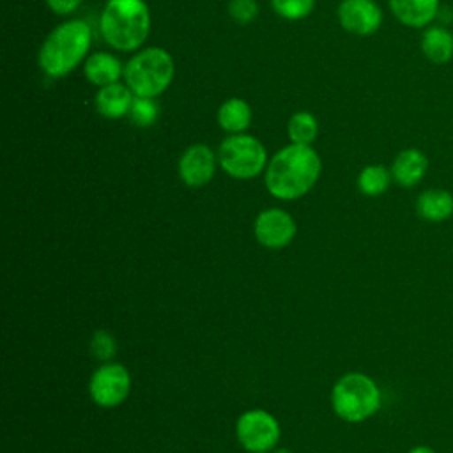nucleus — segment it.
Instances as JSON below:
<instances>
[{"label": "nucleus", "mask_w": 453, "mask_h": 453, "mask_svg": "<svg viewBox=\"0 0 453 453\" xmlns=\"http://www.w3.org/2000/svg\"><path fill=\"white\" fill-rule=\"evenodd\" d=\"M257 241L269 250H281L292 242L297 232L294 218L278 207L262 211L253 223Z\"/></svg>", "instance_id": "9"}, {"label": "nucleus", "mask_w": 453, "mask_h": 453, "mask_svg": "<svg viewBox=\"0 0 453 453\" xmlns=\"http://www.w3.org/2000/svg\"><path fill=\"white\" fill-rule=\"evenodd\" d=\"M391 170L384 165H366L357 175V189L366 196H380L391 184Z\"/></svg>", "instance_id": "19"}, {"label": "nucleus", "mask_w": 453, "mask_h": 453, "mask_svg": "<svg viewBox=\"0 0 453 453\" xmlns=\"http://www.w3.org/2000/svg\"><path fill=\"white\" fill-rule=\"evenodd\" d=\"M391 177L402 188H414L428 172V157L423 150L409 147L396 154L391 163Z\"/></svg>", "instance_id": "12"}, {"label": "nucleus", "mask_w": 453, "mask_h": 453, "mask_svg": "<svg viewBox=\"0 0 453 453\" xmlns=\"http://www.w3.org/2000/svg\"><path fill=\"white\" fill-rule=\"evenodd\" d=\"M271 7L280 18L297 21L311 14L315 0H271Z\"/></svg>", "instance_id": "22"}, {"label": "nucleus", "mask_w": 453, "mask_h": 453, "mask_svg": "<svg viewBox=\"0 0 453 453\" xmlns=\"http://www.w3.org/2000/svg\"><path fill=\"white\" fill-rule=\"evenodd\" d=\"M133 99H134L133 90L126 83L115 81L97 88L94 96V104L101 117L117 120L129 113Z\"/></svg>", "instance_id": "13"}, {"label": "nucleus", "mask_w": 453, "mask_h": 453, "mask_svg": "<svg viewBox=\"0 0 453 453\" xmlns=\"http://www.w3.org/2000/svg\"><path fill=\"white\" fill-rule=\"evenodd\" d=\"M267 163V150L262 142L246 133L230 134L218 147V165L234 179H253L265 172Z\"/></svg>", "instance_id": "6"}, {"label": "nucleus", "mask_w": 453, "mask_h": 453, "mask_svg": "<svg viewBox=\"0 0 453 453\" xmlns=\"http://www.w3.org/2000/svg\"><path fill=\"white\" fill-rule=\"evenodd\" d=\"M258 14V5L255 0H230L228 4V16L239 23L248 25L251 23Z\"/></svg>", "instance_id": "24"}, {"label": "nucleus", "mask_w": 453, "mask_h": 453, "mask_svg": "<svg viewBox=\"0 0 453 453\" xmlns=\"http://www.w3.org/2000/svg\"><path fill=\"white\" fill-rule=\"evenodd\" d=\"M92 44V30L83 19L57 25L42 41L37 55L41 71L50 78H64L78 67Z\"/></svg>", "instance_id": "2"}, {"label": "nucleus", "mask_w": 453, "mask_h": 453, "mask_svg": "<svg viewBox=\"0 0 453 453\" xmlns=\"http://www.w3.org/2000/svg\"><path fill=\"white\" fill-rule=\"evenodd\" d=\"M338 21L350 34L372 35L382 25V9L375 0H342Z\"/></svg>", "instance_id": "11"}, {"label": "nucleus", "mask_w": 453, "mask_h": 453, "mask_svg": "<svg viewBox=\"0 0 453 453\" xmlns=\"http://www.w3.org/2000/svg\"><path fill=\"white\" fill-rule=\"evenodd\" d=\"M216 119L223 131L230 134H237V133H244L250 127L253 113H251V106L244 99L230 97L221 103V106L218 108Z\"/></svg>", "instance_id": "18"}, {"label": "nucleus", "mask_w": 453, "mask_h": 453, "mask_svg": "<svg viewBox=\"0 0 453 453\" xmlns=\"http://www.w3.org/2000/svg\"><path fill=\"white\" fill-rule=\"evenodd\" d=\"M322 161L311 145L288 143L267 163L264 182L271 196L278 200H297L319 180Z\"/></svg>", "instance_id": "1"}, {"label": "nucleus", "mask_w": 453, "mask_h": 453, "mask_svg": "<svg viewBox=\"0 0 453 453\" xmlns=\"http://www.w3.org/2000/svg\"><path fill=\"white\" fill-rule=\"evenodd\" d=\"M334 414L347 423H363L379 412L382 395L377 382L361 372L342 375L331 391Z\"/></svg>", "instance_id": "4"}, {"label": "nucleus", "mask_w": 453, "mask_h": 453, "mask_svg": "<svg viewBox=\"0 0 453 453\" xmlns=\"http://www.w3.org/2000/svg\"><path fill=\"white\" fill-rule=\"evenodd\" d=\"M391 14L409 28H426L437 18L439 0H388Z\"/></svg>", "instance_id": "14"}, {"label": "nucleus", "mask_w": 453, "mask_h": 453, "mask_svg": "<svg viewBox=\"0 0 453 453\" xmlns=\"http://www.w3.org/2000/svg\"><path fill=\"white\" fill-rule=\"evenodd\" d=\"M419 48L432 64H448L453 58V32L442 25H428L421 34Z\"/></svg>", "instance_id": "17"}, {"label": "nucleus", "mask_w": 453, "mask_h": 453, "mask_svg": "<svg viewBox=\"0 0 453 453\" xmlns=\"http://www.w3.org/2000/svg\"><path fill=\"white\" fill-rule=\"evenodd\" d=\"M83 74L92 85L99 88V87L120 81V78H124V65L115 55L106 51H97L85 58Z\"/></svg>", "instance_id": "16"}, {"label": "nucleus", "mask_w": 453, "mask_h": 453, "mask_svg": "<svg viewBox=\"0 0 453 453\" xmlns=\"http://www.w3.org/2000/svg\"><path fill=\"white\" fill-rule=\"evenodd\" d=\"M216 165L218 154H214L209 145L193 143L180 154L177 172L186 186L202 188L212 180Z\"/></svg>", "instance_id": "10"}, {"label": "nucleus", "mask_w": 453, "mask_h": 453, "mask_svg": "<svg viewBox=\"0 0 453 453\" xmlns=\"http://www.w3.org/2000/svg\"><path fill=\"white\" fill-rule=\"evenodd\" d=\"M99 32L117 51H134L149 37L150 11L145 0H108L99 16Z\"/></svg>", "instance_id": "3"}, {"label": "nucleus", "mask_w": 453, "mask_h": 453, "mask_svg": "<svg viewBox=\"0 0 453 453\" xmlns=\"http://www.w3.org/2000/svg\"><path fill=\"white\" fill-rule=\"evenodd\" d=\"M90 354L101 361V363H108L115 357L117 354V340L113 338V334L106 329H97L94 331L90 343H88Z\"/></svg>", "instance_id": "23"}, {"label": "nucleus", "mask_w": 453, "mask_h": 453, "mask_svg": "<svg viewBox=\"0 0 453 453\" xmlns=\"http://www.w3.org/2000/svg\"><path fill=\"white\" fill-rule=\"evenodd\" d=\"M235 435L250 453H269L281 437L278 419L264 409H250L237 418Z\"/></svg>", "instance_id": "7"}, {"label": "nucleus", "mask_w": 453, "mask_h": 453, "mask_svg": "<svg viewBox=\"0 0 453 453\" xmlns=\"http://www.w3.org/2000/svg\"><path fill=\"white\" fill-rule=\"evenodd\" d=\"M131 391V373L120 363L99 365L88 380V393L96 405L111 409L120 405Z\"/></svg>", "instance_id": "8"}, {"label": "nucleus", "mask_w": 453, "mask_h": 453, "mask_svg": "<svg viewBox=\"0 0 453 453\" xmlns=\"http://www.w3.org/2000/svg\"><path fill=\"white\" fill-rule=\"evenodd\" d=\"M407 453H437L435 449H432L430 446H426V444H418V446H414V448H411Z\"/></svg>", "instance_id": "26"}, {"label": "nucleus", "mask_w": 453, "mask_h": 453, "mask_svg": "<svg viewBox=\"0 0 453 453\" xmlns=\"http://www.w3.org/2000/svg\"><path fill=\"white\" fill-rule=\"evenodd\" d=\"M46 4L55 14L65 16L74 12L81 5V0H46Z\"/></svg>", "instance_id": "25"}, {"label": "nucleus", "mask_w": 453, "mask_h": 453, "mask_svg": "<svg viewBox=\"0 0 453 453\" xmlns=\"http://www.w3.org/2000/svg\"><path fill=\"white\" fill-rule=\"evenodd\" d=\"M416 212L423 221L442 223L453 216V193L442 188H430L418 195Z\"/></svg>", "instance_id": "15"}, {"label": "nucleus", "mask_w": 453, "mask_h": 453, "mask_svg": "<svg viewBox=\"0 0 453 453\" xmlns=\"http://www.w3.org/2000/svg\"><path fill=\"white\" fill-rule=\"evenodd\" d=\"M287 134L290 143L311 145L319 134L317 119L310 111H296L287 124Z\"/></svg>", "instance_id": "20"}, {"label": "nucleus", "mask_w": 453, "mask_h": 453, "mask_svg": "<svg viewBox=\"0 0 453 453\" xmlns=\"http://www.w3.org/2000/svg\"><path fill=\"white\" fill-rule=\"evenodd\" d=\"M273 453H294V451H290V449H287V448H280V449H276V451H273Z\"/></svg>", "instance_id": "27"}, {"label": "nucleus", "mask_w": 453, "mask_h": 453, "mask_svg": "<svg viewBox=\"0 0 453 453\" xmlns=\"http://www.w3.org/2000/svg\"><path fill=\"white\" fill-rule=\"evenodd\" d=\"M175 64L172 55L159 46L136 51L124 65V83L140 97H157L173 81Z\"/></svg>", "instance_id": "5"}, {"label": "nucleus", "mask_w": 453, "mask_h": 453, "mask_svg": "<svg viewBox=\"0 0 453 453\" xmlns=\"http://www.w3.org/2000/svg\"><path fill=\"white\" fill-rule=\"evenodd\" d=\"M129 119L134 126L138 127H150L159 115V106L154 101V97H140L134 96L131 110H129Z\"/></svg>", "instance_id": "21"}]
</instances>
